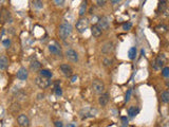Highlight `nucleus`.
<instances>
[{"label": "nucleus", "mask_w": 169, "mask_h": 127, "mask_svg": "<svg viewBox=\"0 0 169 127\" xmlns=\"http://www.w3.org/2000/svg\"><path fill=\"white\" fill-rule=\"evenodd\" d=\"M71 33H72V25H71L69 22L65 21L59 25L58 35L62 39H66V38H68L71 35Z\"/></svg>", "instance_id": "nucleus-1"}, {"label": "nucleus", "mask_w": 169, "mask_h": 127, "mask_svg": "<svg viewBox=\"0 0 169 127\" xmlns=\"http://www.w3.org/2000/svg\"><path fill=\"white\" fill-rule=\"evenodd\" d=\"M105 89H106V87H105V84L103 81H101V80H94L92 82V90L94 93H96V94H103Z\"/></svg>", "instance_id": "nucleus-2"}, {"label": "nucleus", "mask_w": 169, "mask_h": 127, "mask_svg": "<svg viewBox=\"0 0 169 127\" xmlns=\"http://www.w3.org/2000/svg\"><path fill=\"white\" fill-rule=\"evenodd\" d=\"M88 27H89V19L86 18V17H81L76 22V30L79 33H83V32L86 31Z\"/></svg>", "instance_id": "nucleus-3"}, {"label": "nucleus", "mask_w": 169, "mask_h": 127, "mask_svg": "<svg viewBox=\"0 0 169 127\" xmlns=\"http://www.w3.org/2000/svg\"><path fill=\"white\" fill-rule=\"evenodd\" d=\"M35 84L39 87L40 89H46V88L51 86V81H50V78L38 76V78H35Z\"/></svg>", "instance_id": "nucleus-4"}, {"label": "nucleus", "mask_w": 169, "mask_h": 127, "mask_svg": "<svg viewBox=\"0 0 169 127\" xmlns=\"http://www.w3.org/2000/svg\"><path fill=\"white\" fill-rule=\"evenodd\" d=\"M165 60H166V58H165V56L163 54L157 56V58L153 60V62H152V67H153L154 70H159V69L162 68L164 64H165Z\"/></svg>", "instance_id": "nucleus-5"}, {"label": "nucleus", "mask_w": 169, "mask_h": 127, "mask_svg": "<svg viewBox=\"0 0 169 127\" xmlns=\"http://www.w3.org/2000/svg\"><path fill=\"white\" fill-rule=\"evenodd\" d=\"M66 57L68 60H70L71 62H78V54L75 50L73 49H68L66 51Z\"/></svg>", "instance_id": "nucleus-6"}, {"label": "nucleus", "mask_w": 169, "mask_h": 127, "mask_svg": "<svg viewBox=\"0 0 169 127\" xmlns=\"http://www.w3.org/2000/svg\"><path fill=\"white\" fill-rule=\"evenodd\" d=\"M17 123L20 127H28L30 126V120L25 115H19L17 117Z\"/></svg>", "instance_id": "nucleus-7"}, {"label": "nucleus", "mask_w": 169, "mask_h": 127, "mask_svg": "<svg viewBox=\"0 0 169 127\" xmlns=\"http://www.w3.org/2000/svg\"><path fill=\"white\" fill-rule=\"evenodd\" d=\"M60 71L62 72V74L67 76V78H70L73 75V70L71 68L70 65H68V64H62L60 65Z\"/></svg>", "instance_id": "nucleus-8"}, {"label": "nucleus", "mask_w": 169, "mask_h": 127, "mask_svg": "<svg viewBox=\"0 0 169 127\" xmlns=\"http://www.w3.org/2000/svg\"><path fill=\"white\" fill-rule=\"evenodd\" d=\"M113 50H114V45L112 41H108V43H106L104 46L101 47V53H103V54H106V55L112 53L113 52Z\"/></svg>", "instance_id": "nucleus-9"}, {"label": "nucleus", "mask_w": 169, "mask_h": 127, "mask_svg": "<svg viewBox=\"0 0 169 127\" xmlns=\"http://www.w3.org/2000/svg\"><path fill=\"white\" fill-rule=\"evenodd\" d=\"M97 25L101 30H108V28H109V19H108V17H106V16L101 17L99 19V21H97Z\"/></svg>", "instance_id": "nucleus-10"}, {"label": "nucleus", "mask_w": 169, "mask_h": 127, "mask_svg": "<svg viewBox=\"0 0 169 127\" xmlns=\"http://www.w3.org/2000/svg\"><path fill=\"white\" fill-rule=\"evenodd\" d=\"M49 51L51 53H52L53 55H56V56H62V50H60V48H59V46H57V45H49Z\"/></svg>", "instance_id": "nucleus-11"}, {"label": "nucleus", "mask_w": 169, "mask_h": 127, "mask_svg": "<svg viewBox=\"0 0 169 127\" xmlns=\"http://www.w3.org/2000/svg\"><path fill=\"white\" fill-rule=\"evenodd\" d=\"M17 78L20 80V81H25L28 78V70L25 68H23V67H21L17 71Z\"/></svg>", "instance_id": "nucleus-12"}, {"label": "nucleus", "mask_w": 169, "mask_h": 127, "mask_svg": "<svg viewBox=\"0 0 169 127\" xmlns=\"http://www.w3.org/2000/svg\"><path fill=\"white\" fill-rule=\"evenodd\" d=\"M91 33H92L93 37L99 38V37H101V34H103V30H101L97 25H92V28H91Z\"/></svg>", "instance_id": "nucleus-13"}, {"label": "nucleus", "mask_w": 169, "mask_h": 127, "mask_svg": "<svg viewBox=\"0 0 169 127\" xmlns=\"http://www.w3.org/2000/svg\"><path fill=\"white\" fill-rule=\"evenodd\" d=\"M108 102H109V94H108V93H103V94L99 95V105L105 107V106L108 104Z\"/></svg>", "instance_id": "nucleus-14"}, {"label": "nucleus", "mask_w": 169, "mask_h": 127, "mask_svg": "<svg viewBox=\"0 0 169 127\" xmlns=\"http://www.w3.org/2000/svg\"><path fill=\"white\" fill-rule=\"evenodd\" d=\"M9 66V58L6 57V55H1L0 57V69L1 70H5Z\"/></svg>", "instance_id": "nucleus-15"}, {"label": "nucleus", "mask_w": 169, "mask_h": 127, "mask_svg": "<svg viewBox=\"0 0 169 127\" xmlns=\"http://www.w3.org/2000/svg\"><path fill=\"white\" fill-rule=\"evenodd\" d=\"M167 9V0H160L157 5V12L160 14H163Z\"/></svg>", "instance_id": "nucleus-16"}, {"label": "nucleus", "mask_w": 169, "mask_h": 127, "mask_svg": "<svg viewBox=\"0 0 169 127\" xmlns=\"http://www.w3.org/2000/svg\"><path fill=\"white\" fill-rule=\"evenodd\" d=\"M40 68H41V64H40L38 60H34L30 64V69H31V71L33 72H37V71H40Z\"/></svg>", "instance_id": "nucleus-17"}, {"label": "nucleus", "mask_w": 169, "mask_h": 127, "mask_svg": "<svg viewBox=\"0 0 169 127\" xmlns=\"http://www.w3.org/2000/svg\"><path fill=\"white\" fill-rule=\"evenodd\" d=\"M138 111H140V108L136 107V106H130L129 108H128V115H129V117H131V118H133L134 115H138Z\"/></svg>", "instance_id": "nucleus-18"}, {"label": "nucleus", "mask_w": 169, "mask_h": 127, "mask_svg": "<svg viewBox=\"0 0 169 127\" xmlns=\"http://www.w3.org/2000/svg\"><path fill=\"white\" fill-rule=\"evenodd\" d=\"M39 73H40V76L46 78H51L53 76V73L50 71V70H48V69H42V70H40Z\"/></svg>", "instance_id": "nucleus-19"}, {"label": "nucleus", "mask_w": 169, "mask_h": 127, "mask_svg": "<svg viewBox=\"0 0 169 127\" xmlns=\"http://www.w3.org/2000/svg\"><path fill=\"white\" fill-rule=\"evenodd\" d=\"M112 64H113V58L110 57V56H105L103 58V65L105 67H111Z\"/></svg>", "instance_id": "nucleus-20"}, {"label": "nucleus", "mask_w": 169, "mask_h": 127, "mask_svg": "<svg viewBox=\"0 0 169 127\" xmlns=\"http://www.w3.org/2000/svg\"><path fill=\"white\" fill-rule=\"evenodd\" d=\"M87 6H88V4H87V0H85V1L81 2V4H80V6H79V15L80 16L85 15V13L87 12Z\"/></svg>", "instance_id": "nucleus-21"}, {"label": "nucleus", "mask_w": 169, "mask_h": 127, "mask_svg": "<svg viewBox=\"0 0 169 127\" xmlns=\"http://www.w3.org/2000/svg\"><path fill=\"white\" fill-rule=\"evenodd\" d=\"M128 56H129L130 59H134L135 58V56H136V48H135V47L130 48L129 51H128Z\"/></svg>", "instance_id": "nucleus-22"}, {"label": "nucleus", "mask_w": 169, "mask_h": 127, "mask_svg": "<svg viewBox=\"0 0 169 127\" xmlns=\"http://www.w3.org/2000/svg\"><path fill=\"white\" fill-rule=\"evenodd\" d=\"M161 99L164 103H169V91L166 90V91H163L162 94H161Z\"/></svg>", "instance_id": "nucleus-23"}, {"label": "nucleus", "mask_w": 169, "mask_h": 127, "mask_svg": "<svg viewBox=\"0 0 169 127\" xmlns=\"http://www.w3.org/2000/svg\"><path fill=\"white\" fill-rule=\"evenodd\" d=\"M20 105H19L18 103H14L12 106H11V111L13 112V113H17V112L20 110Z\"/></svg>", "instance_id": "nucleus-24"}, {"label": "nucleus", "mask_w": 169, "mask_h": 127, "mask_svg": "<svg viewBox=\"0 0 169 127\" xmlns=\"http://www.w3.org/2000/svg\"><path fill=\"white\" fill-rule=\"evenodd\" d=\"M33 4H34V6H35L36 9H38V10L42 9V8H43L42 0H34V1H33Z\"/></svg>", "instance_id": "nucleus-25"}, {"label": "nucleus", "mask_w": 169, "mask_h": 127, "mask_svg": "<svg viewBox=\"0 0 169 127\" xmlns=\"http://www.w3.org/2000/svg\"><path fill=\"white\" fill-rule=\"evenodd\" d=\"M2 46L5 48V49H9L10 47H11V39H4V41H2Z\"/></svg>", "instance_id": "nucleus-26"}, {"label": "nucleus", "mask_w": 169, "mask_h": 127, "mask_svg": "<svg viewBox=\"0 0 169 127\" xmlns=\"http://www.w3.org/2000/svg\"><path fill=\"white\" fill-rule=\"evenodd\" d=\"M162 75L164 78H169V67H165L162 70Z\"/></svg>", "instance_id": "nucleus-27"}, {"label": "nucleus", "mask_w": 169, "mask_h": 127, "mask_svg": "<svg viewBox=\"0 0 169 127\" xmlns=\"http://www.w3.org/2000/svg\"><path fill=\"white\" fill-rule=\"evenodd\" d=\"M131 27H132V25H131L130 22H126V23H124V25H123V30H125V31H128V30H130V29H131Z\"/></svg>", "instance_id": "nucleus-28"}, {"label": "nucleus", "mask_w": 169, "mask_h": 127, "mask_svg": "<svg viewBox=\"0 0 169 127\" xmlns=\"http://www.w3.org/2000/svg\"><path fill=\"white\" fill-rule=\"evenodd\" d=\"M108 0H96V2L99 4V6H104L106 3H107Z\"/></svg>", "instance_id": "nucleus-29"}, {"label": "nucleus", "mask_w": 169, "mask_h": 127, "mask_svg": "<svg viewBox=\"0 0 169 127\" xmlns=\"http://www.w3.org/2000/svg\"><path fill=\"white\" fill-rule=\"evenodd\" d=\"M17 99L18 100H25V97H27V95H25V93H22V92H19V93H17Z\"/></svg>", "instance_id": "nucleus-30"}, {"label": "nucleus", "mask_w": 169, "mask_h": 127, "mask_svg": "<svg viewBox=\"0 0 169 127\" xmlns=\"http://www.w3.org/2000/svg\"><path fill=\"white\" fill-rule=\"evenodd\" d=\"M131 92H132V90L129 89V90H128V92L126 93V99H125V100H126V102H128V101L130 100V95H131Z\"/></svg>", "instance_id": "nucleus-31"}, {"label": "nucleus", "mask_w": 169, "mask_h": 127, "mask_svg": "<svg viewBox=\"0 0 169 127\" xmlns=\"http://www.w3.org/2000/svg\"><path fill=\"white\" fill-rule=\"evenodd\" d=\"M55 92H56V94H57V95H62V89H60V87L56 88V89H55Z\"/></svg>", "instance_id": "nucleus-32"}, {"label": "nucleus", "mask_w": 169, "mask_h": 127, "mask_svg": "<svg viewBox=\"0 0 169 127\" xmlns=\"http://www.w3.org/2000/svg\"><path fill=\"white\" fill-rule=\"evenodd\" d=\"M55 127H64V124H62V122L56 121L55 122Z\"/></svg>", "instance_id": "nucleus-33"}, {"label": "nucleus", "mask_w": 169, "mask_h": 127, "mask_svg": "<svg viewBox=\"0 0 169 127\" xmlns=\"http://www.w3.org/2000/svg\"><path fill=\"white\" fill-rule=\"evenodd\" d=\"M122 120H123V127H126V125L128 124V120H127V118H122Z\"/></svg>", "instance_id": "nucleus-34"}, {"label": "nucleus", "mask_w": 169, "mask_h": 127, "mask_svg": "<svg viewBox=\"0 0 169 127\" xmlns=\"http://www.w3.org/2000/svg\"><path fill=\"white\" fill-rule=\"evenodd\" d=\"M54 1H55V3L57 4V5H62L65 0H54Z\"/></svg>", "instance_id": "nucleus-35"}, {"label": "nucleus", "mask_w": 169, "mask_h": 127, "mask_svg": "<svg viewBox=\"0 0 169 127\" xmlns=\"http://www.w3.org/2000/svg\"><path fill=\"white\" fill-rule=\"evenodd\" d=\"M111 1V3H112V4H116V3H118L120 1V0H110Z\"/></svg>", "instance_id": "nucleus-36"}, {"label": "nucleus", "mask_w": 169, "mask_h": 127, "mask_svg": "<svg viewBox=\"0 0 169 127\" xmlns=\"http://www.w3.org/2000/svg\"><path fill=\"white\" fill-rule=\"evenodd\" d=\"M76 80H77V76L76 75H73V76H72V83H74V82H76Z\"/></svg>", "instance_id": "nucleus-37"}, {"label": "nucleus", "mask_w": 169, "mask_h": 127, "mask_svg": "<svg viewBox=\"0 0 169 127\" xmlns=\"http://www.w3.org/2000/svg\"><path fill=\"white\" fill-rule=\"evenodd\" d=\"M67 127H75V125H74V124H69Z\"/></svg>", "instance_id": "nucleus-38"}, {"label": "nucleus", "mask_w": 169, "mask_h": 127, "mask_svg": "<svg viewBox=\"0 0 169 127\" xmlns=\"http://www.w3.org/2000/svg\"><path fill=\"white\" fill-rule=\"evenodd\" d=\"M165 84H166V86L169 88V80H168V81H166V83H165Z\"/></svg>", "instance_id": "nucleus-39"}]
</instances>
